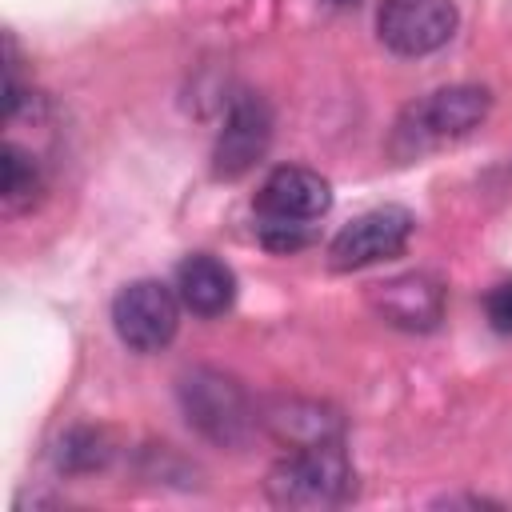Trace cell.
Wrapping results in <instances>:
<instances>
[{
	"label": "cell",
	"mask_w": 512,
	"mask_h": 512,
	"mask_svg": "<svg viewBox=\"0 0 512 512\" xmlns=\"http://www.w3.org/2000/svg\"><path fill=\"white\" fill-rule=\"evenodd\" d=\"M488 108H492V92L480 88V84H448V88H436L420 100H412L396 124H392V136H388V152L396 160H416V156H428L452 140H464L468 132H476L484 120H488Z\"/></svg>",
	"instance_id": "6da1fadb"
},
{
	"label": "cell",
	"mask_w": 512,
	"mask_h": 512,
	"mask_svg": "<svg viewBox=\"0 0 512 512\" xmlns=\"http://www.w3.org/2000/svg\"><path fill=\"white\" fill-rule=\"evenodd\" d=\"M260 424L284 444V448H308V444H328L344 440V420L336 408L320 400H300V396H280L260 412Z\"/></svg>",
	"instance_id": "30bf717a"
},
{
	"label": "cell",
	"mask_w": 512,
	"mask_h": 512,
	"mask_svg": "<svg viewBox=\"0 0 512 512\" xmlns=\"http://www.w3.org/2000/svg\"><path fill=\"white\" fill-rule=\"evenodd\" d=\"M176 296L192 316H224L236 300V272L212 252H192L176 264Z\"/></svg>",
	"instance_id": "8fae6325"
},
{
	"label": "cell",
	"mask_w": 512,
	"mask_h": 512,
	"mask_svg": "<svg viewBox=\"0 0 512 512\" xmlns=\"http://www.w3.org/2000/svg\"><path fill=\"white\" fill-rule=\"evenodd\" d=\"M264 492L280 508H340L356 496V472L344 452V440L288 448L284 460L272 464Z\"/></svg>",
	"instance_id": "3957f363"
},
{
	"label": "cell",
	"mask_w": 512,
	"mask_h": 512,
	"mask_svg": "<svg viewBox=\"0 0 512 512\" xmlns=\"http://www.w3.org/2000/svg\"><path fill=\"white\" fill-rule=\"evenodd\" d=\"M328 4H340V8H348V4H360V0H328Z\"/></svg>",
	"instance_id": "9a60e30c"
},
{
	"label": "cell",
	"mask_w": 512,
	"mask_h": 512,
	"mask_svg": "<svg viewBox=\"0 0 512 512\" xmlns=\"http://www.w3.org/2000/svg\"><path fill=\"white\" fill-rule=\"evenodd\" d=\"M180 296L160 280H132L112 300V328L124 348L148 356L172 344L180 328Z\"/></svg>",
	"instance_id": "5b68a950"
},
{
	"label": "cell",
	"mask_w": 512,
	"mask_h": 512,
	"mask_svg": "<svg viewBox=\"0 0 512 512\" xmlns=\"http://www.w3.org/2000/svg\"><path fill=\"white\" fill-rule=\"evenodd\" d=\"M272 144V108L256 92H240L228 104L224 128L212 144V172L220 180H240L252 172Z\"/></svg>",
	"instance_id": "ba28073f"
},
{
	"label": "cell",
	"mask_w": 512,
	"mask_h": 512,
	"mask_svg": "<svg viewBox=\"0 0 512 512\" xmlns=\"http://www.w3.org/2000/svg\"><path fill=\"white\" fill-rule=\"evenodd\" d=\"M332 208V188L320 172L284 164L272 168L256 192L260 240L272 252H296L312 240V224Z\"/></svg>",
	"instance_id": "7a4b0ae2"
},
{
	"label": "cell",
	"mask_w": 512,
	"mask_h": 512,
	"mask_svg": "<svg viewBox=\"0 0 512 512\" xmlns=\"http://www.w3.org/2000/svg\"><path fill=\"white\" fill-rule=\"evenodd\" d=\"M180 412L188 420V428H196L208 444L220 448H236L252 436V428L260 424L252 396L244 392V384L220 368H192L180 376Z\"/></svg>",
	"instance_id": "277c9868"
},
{
	"label": "cell",
	"mask_w": 512,
	"mask_h": 512,
	"mask_svg": "<svg viewBox=\"0 0 512 512\" xmlns=\"http://www.w3.org/2000/svg\"><path fill=\"white\" fill-rule=\"evenodd\" d=\"M456 20L452 0H380L376 36L396 56H428L452 40Z\"/></svg>",
	"instance_id": "52a82bcc"
},
{
	"label": "cell",
	"mask_w": 512,
	"mask_h": 512,
	"mask_svg": "<svg viewBox=\"0 0 512 512\" xmlns=\"http://www.w3.org/2000/svg\"><path fill=\"white\" fill-rule=\"evenodd\" d=\"M36 192H40L36 160L20 144H4V200L16 208V204H28Z\"/></svg>",
	"instance_id": "4fadbf2b"
},
{
	"label": "cell",
	"mask_w": 512,
	"mask_h": 512,
	"mask_svg": "<svg viewBox=\"0 0 512 512\" xmlns=\"http://www.w3.org/2000/svg\"><path fill=\"white\" fill-rule=\"evenodd\" d=\"M416 232V216L400 204H384V208H372L356 220H348L332 244H328V264L336 272H356V268H368V264H380L388 256H400L408 248Z\"/></svg>",
	"instance_id": "8992f818"
},
{
	"label": "cell",
	"mask_w": 512,
	"mask_h": 512,
	"mask_svg": "<svg viewBox=\"0 0 512 512\" xmlns=\"http://www.w3.org/2000/svg\"><path fill=\"white\" fill-rule=\"evenodd\" d=\"M372 308L380 320L404 332H432L444 320V284L428 272H404L372 288Z\"/></svg>",
	"instance_id": "9c48e42d"
},
{
	"label": "cell",
	"mask_w": 512,
	"mask_h": 512,
	"mask_svg": "<svg viewBox=\"0 0 512 512\" xmlns=\"http://www.w3.org/2000/svg\"><path fill=\"white\" fill-rule=\"evenodd\" d=\"M104 464H108V444L96 428H72L60 436V448H56L60 472H96Z\"/></svg>",
	"instance_id": "7c38bea8"
},
{
	"label": "cell",
	"mask_w": 512,
	"mask_h": 512,
	"mask_svg": "<svg viewBox=\"0 0 512 512\" xmlns=\"http://www.w3.org/2000/svg\"><path fill=\"white\" fill-rule=\"evenodd\" d=\"M484 308H488L492 328H496V332H504V336H512V280H500V284L488 292Z\"/></svg>",
	"instance_id": "5bb4252c"
}]
</instances>
